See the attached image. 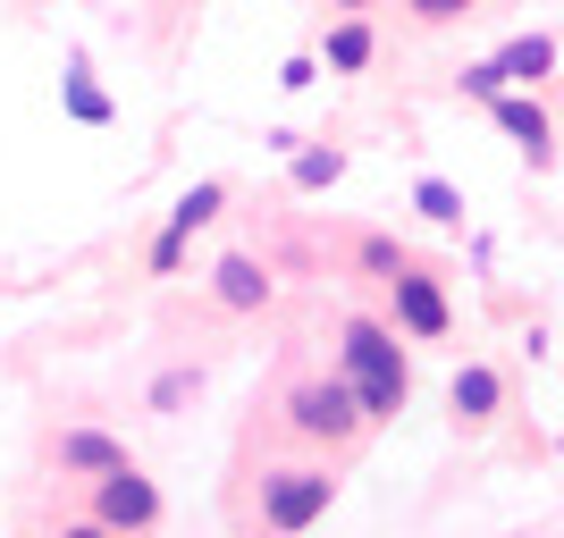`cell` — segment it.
Returning <instances> with one entry per match:
<instances>
[{"instance_id": "obj_19", "label": "cell", "mask_w": 564, "mask_h": 538, "mask_svg": "<svg viewBox=\"0 0 564 538\" xmlns=\"http://www.w3.org/2000/svg\"><path fill=\"white\" fill-rule=\"evenodd\" d=\"M346 9H362V0H346Z\"/></svg>"}, {"instance_id": "obj_16", "label": "cell", "mask_w": 564, "mask_h": 538, "mask_svg": "<svg viewBox=\"0 0 564 538\" xmlns=\"http://www.w3.org/2000/svg\"><path fill=\"white\" fill-rule=\"evenodd\" d=\"M464 94H480V101H497V94H506V76H497V59H480V68H464Z\"/></svg>"}, {"instance_id": "obj_3", "label": "cell", "mask_w": 564, "mask_h": 538, "mask_svg": "<svg viewBox=\"0 0 564 538\" xmlns=\"http://www.w3.org/2000/svg\"><path fill=\"white\" fill-rule=\"evenodd\" d=\"M329 496H337L329 471H279V480L261 488V521L279 538H295V530H312V521L329 514Z\"/></svg>"}, {"instance_id": "obj_6", "label": "cell", "mask_w": 564, "mask_h": 538, "mask_svg": "<svg viewBox=\"0 0 564 538\" xmlns=\"http://www.w3.org/2000/svg\"><path fill=\"white\" fill-rule=\"evenodd\" d=\"M397 320L413 328V337H438V328H447V295H438V286L430 278H413V270H397Z\"/></svg>"}, {"instance_id": "obj_2", "label": "cell", "mask_w": 564, "mask_h": 538, "mask_svg": "<svg viewBox=\"0 0 564 538\" xmlns=\"http://www.w3.org/2000/svg\"><path fill=\"white\" fill-rule=\"evenodd\" d=\"M94 521L110 538H143L152 521H161V496H152V480H143L135 463H118L110 480H94Z\"/></svg>"}, {"instance_id": "obj_14", "label": "cell", "mask_w": 564, "mask_h": 538, "mask_svg": "<svg viewBox=\"0 0 564 538\" xmlns=\"http://www.w3.org/2000/svg\"><path fill=\"white\" fill-rule=\"evenodd\" d=\"M413 202H422V211L438 219V228H455V219H464V194H455L447 177H422V194H413Z\"/></svg>"}, {"instance_id": "obj_17", "label": "cell", "mask_w": 564, "mask_h": 538, "mask_svg": "<svg viewBox=\"0 0 564 538\" xmlns=\"http://www.w3.org/2000/svg\"><path fill=\"white\" fill-rule=\"evenodd\" d=\"M413 9H422V18H464L471 0H413Z\"/></svg>"}, {"instance_id": "obj_12", "label": "cell", "mask_w": 564, "mask_h": 538, "mask_svg": "<svg viewBox=\"0 0 564 538\" xmlns=\"http://www.w3.org/2000/svg\"><path fill=\"white\" fill-rule=\"evenodd\" d=\"M68 110L85 118V127H101V118H110V94H101V85H94L85 68H68Z\"/></svg>"}, {"instance_id": "obj_7", "label": "cell", "mask_w": 564, "mask_h": 538, "mask_svg": "<svg viewBox=\"0 0 564 538\" xmlns=\"http://www.w3.org/2000/svg\"><path fill=\"white\" fill-rule=\"evenodd\" d=\"M127 463V446L101 438V429H68L59 438V471H85V480H110V471Z\"/></svg>"}, {"instance_id": "obj_9", "label": "cell", "mask_w": 564, "mask_h": 538, "mask_svg": "<svg viewBox=\"0 0 564 538\" xmlns=\"http://www.w3.org/2000/svg\"><path fill=\"white\" fill-rule=\"evenodd\" d=\"M556 68V43H547V34H522L514 51H497V76H522V85H531V76H547Z\"/></svg>"}, {"instance_id": "obj_11", "label": "cell", "mask_w": 564, "mask_h": 538, "mask_svg": "<svg viewBox=\"0 0 564 538\" xmlns=\"http://www.w3.org/2000/svg\"><path fill=\"white\" fill-rule=\"evenodd\" d=\"M219 202H228V194H219V186H194L186 202H177V211H169V235H177V244H186V235L203 228V219H219Z\"/></svg>"}, {"instance_id": "obj_5", "label": "cell", "mask_w": 564, "mask_h": 538, "mask_svg": "<svg viewBox=\"0 0 564 538\" xmlns=\"http://www.w3.org/2000/svg\"><path fill=\"white\" fill-rule=\"evenodd\" d=\"M212 295H219L228 311H261V304H270V270H261L253 253H228V261L212 270Z\"/></svg>"}, {"instance_id": "obj_4", "label": "cell", "mask_w": 564, "mask_h": 538, "mask_svg": "<svg viewBox=\"0 0 564 538\" xmlns=\"http://www.w3.org/2000/svg\"><path fill=\"white\" fill-rule=\"evenodd\" d=\"M286 421L304 429V438H354L362 413H354V387H346V378H312V387L286 396Z\"/></svg>"}, {"instance_id": "obj_10", "label": "cell", "mask_w": 564, "mask_h": 538, "mask_svg": "<svg viewBox=\"0 0 564 538\" xmlns=\"http://www.w3.org/2000/svg\"><path fill=\"white\" fill-rule=\"evenodd\" d=\"M455 413H464V421H489L497 413V378L489 371H455Z\"/></svg>"}, {"instance_id": "obj_15", "label": "cell", "mask_w": 564, "mask_h": 538, "mask_svg": "<svg viewBox=\"0 0 564 538\" xmlns=\"http://www.w3.org/2000/svg\"><path fill=\"white\" fill-rule=\"evenodd\" d=\"M337 152H295V186H337Z\"/></svg>"}, {"instance_id": "obj_1", "label": "cell", "mask_w": 564, "mask_h": 538, "mask_svg": "<svg viewBox=\"0 0 564 538\" xmlns=\"http://www.w3.org/2000/svg\"><path fill=\"white\" fill-rule=\"evenodd\" d=\"M346 387H354L362 421H397L404 413V353H397L388 328H371V320L346 328Z\"/></svg>"}, {"instance_id": "obj_18", "label": "cell", "mask_w": 564, "mask_h": 538, "mask_svg": "<svg viewBox=\"0 0 564 538\" xmlns=\"http://www.w3.org/2000/svg\"><path fill=\"white\" fill-rule=\"evenodd\" d=\"M59 538H110V530H101V521H68Z\"/></svg>"}, {"instance_id": "obj_13", "label": "cell", "mask_w": 564, "mask_h": 538, "mask_svg": "<svg viewBox=\"0 0 564 538\" xmlns=\"http://www.w3.org/2000/svg\"><path fill=\"white\" fill-rule=\"evenodd\" d=\"M329 68H371V25H337L329 34Z\"/></svg>"}, {"instance_id": "obj_8", "label": "cell", "mask_w": 564, "mask_h": 538, "mask_svg": "<svg viewBox=\"0 0 564 538\" xmlns=\"http://www.w3.org/2000/svg\"><path fill=\"white\" fill-rule=\"evenodd\" d=\"M497 127L531 152V161H547V110L540 101H522V94H497Z\"/></svg>"}]
</instances>
